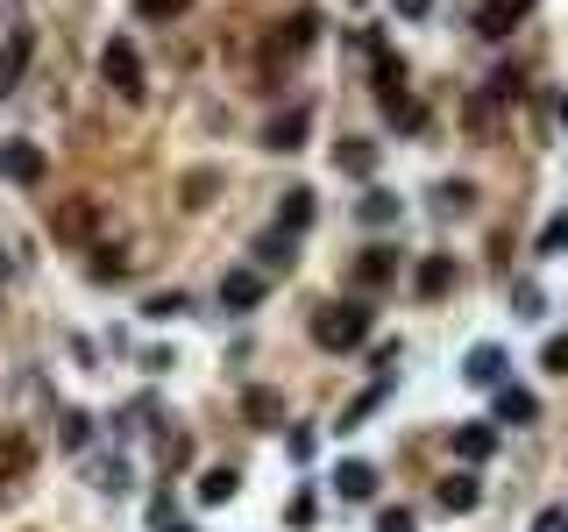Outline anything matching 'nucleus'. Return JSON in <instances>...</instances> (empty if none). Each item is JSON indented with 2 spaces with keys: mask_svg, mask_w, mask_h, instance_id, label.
Masks as SVG:
<instances>
[{
  "mask_svg": "<svg viewBox=\"0 0 568 532\" xmlns=\"http://www.w3.org/2000/svg\"><path fill=\"white\" fill-rule=\"evenodd\" d=\"M29 468V440H0V483Z\"/></svg>",
  "mask_w": 568,
  "mask_h": 532,
  "instance_id": "nucleus-23",
  "label": "nucleus"
},
{
  "mask_svg": "<svg viewBox=\"0 0 568 532\" xmlns=\"http://www.w3.org/2000/svg\"><path fill=\"white\" fill-rule=\"evenodd\" d=\"M86 440H93V419H86V412H65V448H86Z\"/></svg>",
  "mask_w": 568,
  "mask_h": 532,
  "instance_id": "nucleus-28",
  "label": "nucleus"
},
{
  "mask_svg": "<svg viewBox=\"0 0 568 532\" xmlns=\"http://www.w3.org/2000/svg\"><path fill=\"white\" fill-rule=\"evenodd\" d=\"M498 419L504 426H533V419H541V398L519 390V384H498Z\"/></svg>",
  "mask_w": 568,
  "mask_h": 532,
  "instance_id": "nucleus-7",
  "label": "nucleus"
},
{
  "mask_svg": "<svg viewBox=\"0 0 568 532\" xmlns=\"http://www.w3.org/2000/svg\"><path fill=\"white\" fill-rule=\"evenodd\" d=\"M363 220L370 227H391L398 220V192H363Z\"/></svg>",
  "mask_w": 568,
  "mask_h": 532,
  "instance_id": "nucleus-20",
  "label": "nucleus"
},
{
  "mask_svg": "<svg viewBox=\"0 0 568 532\" xmlns=\"http://www.w3.org/2000/svg\"><path fill=\"white\" fill-rule=\"evenodd\" d=\"M568 249V213H561V220H547L541 227V256H561Z\"/></svg>",
  "mask_w": 568,
  "mask_h": 532,
  "instance_id": "nucleus-26",
  "label": "nucleus"
},
{
  "mask_svg": "<svg viewBox=\"0 0 568 532\" xmlns=\"http://www.w3.org/2000/svg\"><path fill=\"white\" fill-rule=\"evenodd\" d=\"M377 532H412V511H406V505H391V511L377 519Z\"/></svg>",
  "mask_w": 568,
  "mask_h": 532,
  "instance_id": "nucleus-32",
  "label": "nucleus"
},
{
  "mask_svg": "<svg viewBox=\"0 0 568 532\" xmlns=\"http://www.w3.org/2000/svg\"><path fill=\"white\" fill-rule=\"evenodd\" d=\"M412 284H420V298H447V292H455V256H427Z\"/></svg>",
  "mask_w": 568,
  "mask_h": 532,
  "instance_id": "nucleus-11",
  "label": "nucleus"
},
{
  "mask_svg": "<svg viewBox=\"0 0 568 532\" xmlns=\"http://www.w3.org/2000/svg\"><path fill=\"white\" fill-rule=\"evenodd\" d=\"M476 497H484V490H476V476H447L441 483V511H455V519H462V511H476Z\"/></svg>",
  "mask_w": 568,
  "mask_h": 532,
  "instance_id": "nucleus-17",
  "label": "nucleus"
},
{
  "mask_svg": "<svg viewBox=\"0 0 568 532\" xmlns=\"http://www.w3.org/2000/svg\"><path fill=\"white\" fill-rule=\"evenodd\" d=\"M533 532H568V505H547L541 519H533Z\"/></svg>",
  "mask_w": 568,
  "mask_h": 532,
  "instance_id": "nucleus-31",
  "label": "nucleus"
},
{
  "mask_svg": "<svg viewBox=\"0 0 568 532\" xmlns=\"http://www.w3.org/2000/svg\"><path fill=\"white\" fill-rule=\"evenodd\" d=\"M277 227H284V235H306V227H313V192H306V185H292V192H284Z\"/></svg>",
  "mask_w": 568,
  "mask_h": 532,
  "instance_id": "nucleus-12",
  "label": "nucleus"
},
{
  "mask_svg": "<svg viewBox=\"0 0 568 532\" xmlns=\"http://www.w3.org/2000/svg\"><path fill=\"white\" fill-rule=\"evenodd\" d=\"M398 14H427V0H398Z\"/></svg>",
  "mask_w": 568,
  "mask_h": 532,
  "instance_id": "nucleus-35",
  "label": "nucleus"
},
{
  "mask_svg": "<svg viewBox=\"0 0 568 532\" xmlns=\"http://www.w3.org/2000/svg\"><path fill=\"white\" fill-rule=\"evenodd\" d=\"M206 192H214V171H192L185 178V206H206Z\"/></svg>",
  "mask_w": 568,
  "mask_h": 532,
  "instance_id": "nucleus-30",
  "label": "nucleus"
},
{
  "mask_svg": "<svg viewBox=\"0 0 568 532\" xmlns=\"http://www.w3.org/2000/svg\"><path fill=\"white\" fill-rule=\"evenodd\" d=\"M384 114H391L398 128H427V106H420V100H406V93H398V100H384Z\"/></svg>",
  "mask_w": 568,
  "mask_h": 532,
  "instance_id": "nucleus-22",
  "label": "nucleus"
},
{
  "mask_svg": "<svg viewBox=\"0 0 568 532\" xmlns=\"http://www.w3.org/2000/svg\"><path fill=\"white\" fill-rule=\"evenodd\" d=\"M0 93H8V71H0Z\"/></svg>",
  "mask_w": 568,
  "mask_h": 532,
  "instance_id": "nucleus-36",
  "label": "nucleus"
},
{
  "mask_svg": "<svg viewBox=\"0 0 568 532\" xmlns=\"http://www.w3.org/2000/svg\"><path fill=\"white\" fill-rule=\"evenodd\" d=\"M242 412H249V426H277L284 419V398H277V390H242Z\"/></svg>",
  "mask_w": 568,
  "mask_h": 532,
  "instance_id": "nucleus-16",
  "label": "nucleus"
},
{
  "mask_svg": "<svg viewBox=\"0 0 568 532\" xmlns=\"http://www.w3.org/2000/svg\"><path fill=\"white\" fill-rule=\"evenodd\" d=\"M235 490H242V476H235V468H206V476H200V505H228Z\"/></svg>",
  "mask_w": 568,
  "mask_h": 532,
  "instance_id": "nucleus-19",
  "label": "nucleus"
},
{
  "mask_svg": "<svg viewBox=\"0 0 568 532\" xmlns=\"http://www.w3.org/2000/svg\"><path fill=\"white\" fill-rule=\"evenodd\" d=\"M541 362H547V370H555V376H568V333H555V341L541 348Z\"/></svg>",
  "mask_w": 568,
  "mask_h": 532,
  "instance_id": "nucleus-29",
  "label": "nucleus"
},
{
  "mask_svg": "<svg viewBox=\"0 0 568 532\" xmlns=\"http://www.w3.org/2000/svg\"><path fill=\"white\" fill-rule=\"evenodd\" d=\"M313 341H320L327 355H349V348H363V341H370V306H363V298L320 306V313H313Z\"/></svg>",
  "mask_w": 568,
  "mask_h": 532,
  "instance_id": "nucleus-1",
  "label": "nucleus"
},
{
  "mask_svg": "<svg viewBox=\"0 0 568 532\" xmlns=\"http://www.w3.org/2000/svg\"><path fill=\"white\" fill-rule=\"evenodd\" d=\"M384 390H391V376H384V384H377V390H363V398H355V405H349V412H341V426H355V419H370V412H377V405H384Z\"/></svg>",
  "mask_w": 568,
  "mask_h": 532,
  "instance_id": "nucleus-25",
  "label": "nucleus"
},
{
  "mask_svg": "<svg viewBox=\"0 0 568 532\" xmlns=\"http://www.w3.org/2000/svg\"><path fill=\"white\" fill-rule=\"evenodd\" d=\"M100 71H107V86H114L128 106L149 93V86H143V57H136V43H128V36H114L107 50H100Z\"/></svg>",
  "mask_w": 568,
  "mask_h": 532,
  "instance_id": "nucleus-2",
  "label": "nucleus"
},
{
  "mask_svg": "<svg viewBox=\"0 0 568 532\" xmlns=\"http://www.w3.org/2000/svg\"><path fill=\"white\" fill-rule=\"evenodd\" d=\"M462 376H469V384H484V390H498V384H504V348H498V341H476L469 362H462Z\"/></svg>",
  "mask_w": 568,
  "mask_h": 532,
  "instance_id": "nucleus-5",
  "label": "nucleus"
},
{
  "mask_svg": "<svg viewBox=\"0 0 568 532\" xmlns=\"http://www.w3.org/2000/svg\"><path fill=\"white\" fill-rule=\"evenodd\" d=\"M334 490L349 497V505H363V497H377V468H370V462H341L334 468Z\"/></svg>",
  "mask_w": 568,
  "mask_h": 532,
  "instance_id": "nucleus-10",
  "label": "nucleus"
},
{
  "mask_svg": "<svg viewBox=\"0 0 568 532\" xmlns=\"http://www.w3.org/2000/svg\"><path fill=\"white\" fill-rule=\"evenodd\" d=\"M93 278H128V263L114 249H100V263H93Z\"/></svg>",
  "mask_w": 568,
  "mask_h": 532,
  "instance_id": "nucleus-33",
  "label": "nucleus"
},
{
  "mask_svg": "<svg viewBox=\"0 0 568 532\" xmlns=\"http://www.w3.org/2000/svg\"><path fill=\"white\" fill-rule=\"evenodd\" d=\"M320 43V14L313 8H298L292 22H277V50H313Z\"/></svg>",
  "mask_w": 568,
  "mask_h": 532,
  "instance_id": "nucleus-8",
  "label": "nucleus"
},
{
  "mask_svg": "<svg viewBox=\"0 0 568 532\" xmlns=\"http://www.w3.org/2000/svg\"><path fill=\"white\" fill-rule=\"evenodd\" d=\"M561 121H568V100H561Z\"/></svg>",
  "mask_w": 568,
  "mask_h": 532,
  "instance_id": "nucleus-37",
  "label": "nucleus"
},
{
  "mask_svg": "<svg viewBox=\"0 0 568 532\" xmlns=\"http://www.w3.org/2000/svg\"><path fill=\"white\" fill-rule=\"evenodd\" d=\"M484 93H490V100H498V106H512L519 93H526V79H519V71H512V65H504V71H490V86H484Z\"/></svg>",
  "mask_w": 568,
  "mask_h": 532,
  "instance_id": "nucleus-21",
  "label": "nucleus"
},
{
  "mask_svg": "<svg viewBox=\"0 0 568 532\" xmlns=\"http://www.w3.org/2000/svg\"><path fill=\"white\" fill-rule=\"evenodd\" d=\"M292 241H298V235H284V227H271V235H257V256H263V270H292Z\"/></svg>",
  "mask_w": 568,
  "mask_h": 532,
  "instance_id": "nucleus-18",
  "label": "nucleus"
},
{
  "mask_svg": "<svg viewBox=\"0 0 568 532\" xmlns=\"http://www.w3.org/2000/svg\"><path fill=\"white\" fill-rule=\"evenodd\" d=\"M455 454H462V462H490V454H498V426H462Z\"/></svg>",
  "mask_w": 568,
  "mask_h": 532,
  "instance_id": "nucleus-13",
  "label": "nucleus"
},
{
  "mask_svg": "<svg viewBox=\"0 0 568 532\" xmlns=\"http://www.w3.org/2000/svg\"><path fill=\"white\" fill-rule=\"evenodd\" d=\"M185 8H192V0H136V14H143V22H178Z\"/></svg>",
  "mask_w": 568,
  "mask_h": 532,
  "instance_id": "nucleus-24",
  "label": "nucleus"
},
{
  "mask_svg": "<svg viewBox=\"0 0 568 532\" xmlns=\"http://www.w3.org/2000/svg\"><path fill=\"white\" fill-rule=\"evenodd\" d=\"M143 313H149V319H178V313H185V292H163V298H149Z\"/></svg>",
  "mask_w": 568,
  "mask_h": 532,
  "instance_id": "nucleus-27",
  "label": "nucleus"
},
{
  "mask_svg": "<svg viewBox=\"0 0 568 532\" xmlns=\"http://www.w3.org/2000/svg\"><path fill=\"white\" fill-rule=\"evenodd\" d=\"M43 171H50V157L36 143H0V178L8 185H43Z\"/></svg>",
  "mask_w": 568,
  "mask_h": 532,
  "instance_id": "nucleus-3",
  "label": "nucleus"
},
{
  "mask_svg": "<svg viewBox=\"0 0 568 532\" xmlns=\"http://www.w3.org/2000/svg\"><path fill=\"white\" fill-rule=\"evenodd\" d=\"M306 128H313V114H306V106H292L284 121H271V135H263V143H271V149H298V143H306Z\"/></svg>",
  "mask_w": 568,
  "mask_h": 532,
  "instance_id": "nucleus-14",
  "label": "nucleus"
},
{
  "mask_svg": "<svg viewBox=\"0 0 568 532\" xmlns=\"http://www.w3.org/2000/svg\"><path fill=\"white\" fill-rule=\"evenodd\" d=\"M391 278H398L391 249H363V256H355V284H363V292H377V284H391Z\"/></svg>",
  "mask_w": 568,
  "mask_h": 532,
  "instance_id": "nucleus-9",
  "label": "nucleus"
},
{
  "mask_svg": "<svg viewBox=\"0 0 568 532\" xmlns=\"http://www.w3.org/2000/svg\"><path fill=\"white\" fill-rule=\"evenodd\" d=\"M50 235H57V241H93V235H100V206H93V200L50 206Z\"/></svg>",
  "mask_w": 568,
  "mask_h": 532,
  "instance_id": "nucleus-4",
  "label": "nucleus"
},
{
  "mask_svg": "<svg viewBox=\"0 0 568 532\" xmlns=\"http://www.w3.org/2000/svg\"><path fill=\"white\" fill-rule=\"evenodd\" d=\"M469 200H476V192H469V185H441V206H447V213H462V206H469Z\"/></svg>",
  "mask_w": 568,
  "mask_h": 532,
  "instance_id": "nucleus-34",
  "label": "nucleus"
},
{
  "mask_svg": "<svg viewBox=\"0 0 568 532\" xmlns=\"http://www.w3.org/2000/svg\"><path fill=\"white\" fill-rule=\"evenodd\" d=\"M220 306H228V313L263 306V278H257V270H228V278H220Z\"/></svg>",
  "mask_w": 568,
  "mask_h": 532,
  "instance_id": "nucleus-6",
  "label": "nucleus"
},
{
  "mask_svg": "<svg viewBox=\"0 0 568 532\" xmlns=\"http://www.w3.org/2000/svg\"><path fill=\"white\" fill-rule=\"evenodd\" d=\"M334 163H341V171H355V178H370V171H377V143H363V135H349V143L334 149Z\"/></svg>",
  "mask_w": 568,
  "mask_h": 532,
  "instance_id": "nucleus-15",
  "label": "nucleus"
}]
</instances>
